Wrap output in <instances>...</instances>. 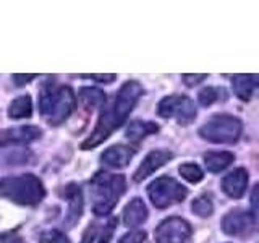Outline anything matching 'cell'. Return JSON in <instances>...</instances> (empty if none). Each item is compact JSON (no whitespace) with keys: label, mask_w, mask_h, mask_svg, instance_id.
<instances>
[{"label":"cell","mask_w":259,"mask_h":243,"mask_svg":"<svg viewBox=\"0 0 259 243\" xmlns=\"http://www.w3.org/2000/svg\"><path fill=\"white\" fill-rule=\"evenodd\" d=\"M141 94H143V88L138 81H126L120 88L117 96L113 97L112 104L101 113L91 136L86 141L81 143V149L86 151L96 148V146H99L101 143L107 140L117 128L123 125L128 115L132 113L133 107L136 105L138 99L141 97Z\"/></svg>","instance_id":"6da1fadb"},{"label":"cell","mask_w":259,"mask_h":243,"mask_svg":"<svg viewBox=\"0 0 259 243\" xmlns=\"http://www.w3.org/2000/svg\"><path fill=\"white\" fill-rule=\"evenodd\" d=\"M126 182L123 175L99 172L89 182L93 198V211L96 216H105L115 208L120 196L125 193Z\"/></svg>","instance_id":"7a4b0ae2"},{"label":"cell","mask_w":259,"mask_h":243,"mask_svg":"<svg viewBox=\"0 0 259 243\" xmlns=\"http://www.w3.org/2000/svg\"><path fill=\"white\" fill-rule=\"evenodd\" d=\"M76 105L75 94L68 86L46 85L39 96V110L51 125H60Z\"/></svg>","instance_id":"3957f363"},{"label":"cell","mask_w":259,"mask_h":243,"mask_svg":"<svg viewBox=\"0 0 259 243\" xmlns=\"http://www.w3.org/2000/svg\"><path fill=\"white\" fill-rule=\"evenodd\" d=\"M0 194L16 205L36 206L46 196L42 182L32 174L5 177L0 180Z\"/></svg>","instance_id":"277c9868"},{"label":"cell","mask_w":259,"mask_h":243,"mask_svg":"<svg viewBox=\"0 0 259 243\" xmlns=\"http://www.w3.org/2000/svg\"><path fill=\"white\" fill-rule=\"evenodd\" d=\"M243 125L237 117L214 115L199 128V135L204 140L217 144H232L238 141Z\"/></svg>","instance_id":"5b68a950"},{"label":"cell","mask_w":259,"mask_h":243,"mask_svg":"<svg viewBox=\"0 0 259 243\" xmlns=\"http://www.w3.org/2000/svg\"><path fill=\"white\" fill-rule=\"evenodd\" d=\"M148 194L154 206L159 209H164V208L175 205V202L183 201L186 198V194H188V190L177 180H174V178L160 177V178H156V180L148 186Z\"/></svg>","instance_id":"8992f818"},{"label":"cell","mask_w":259,"mask_h":243,"mask_svg":"<svg viewBox=\"0 0 259 243\" xmlns=\"http://www.w3.org/2000/svg\"><path fill=\"white\" fill-rule=\"evenodd\" d=\"M162 118H175L180 125H190L196 118V107L188 96H167L157 105Z\"/></svg>","instance_id":"52a82bcc"},{"label":"cell","mask_w":259,"mask_h":243,"mask_svg":"<svg viewBox=\"0 0 259 243\" xmlns=\"http://www.w3.org/2000/svg\"><path fill=\"white\" fill-rule=\"evenodd\" d=\"M193 233L190 222L182 217H168L160 222L154 232L156 243H185L188 241Z\"/></svg>","instance_id":"ba28073f"},{"label":"cell","mask_w":259,"mask_h":243,"mask_svg":"<svg viewBox=\"0 0 259 243\" xmlns=\"http://www.w3.org/2000/svg\"><path fill=\"white\" fill-rule=\"evenodd\" d=\"M256 217L245 211L235 209L222 219V230L232 237H245L254 230Z\"/></svg>","instance_id":"9c48e42d"},{"label":"cell","mask_w":259,"mask_h":243,"mask_svg":"<svg viewBox=\"0 0 259 243\" xmlns=\"http://www.w3.org/2000/svg\"><path fill=\"white\" fill-rule=\"evenodd\" d=\"M174 157V154L167 151V149H157V151H151L148 156L144 157V160L141 162V166L136 169V172L133 175L135 182H143L144 178H148L149 175H152L157 169H160L162 166L168 162Z\"/></svg>","instance_id":"30bf717a"},{"label":"cell","mask_w":259,"mask_h":243,"mask_svg":"<svg viewBox=\"0 0 259 243\" xmlns=\"http://www.w3.org/2000/svg\"><path fill=\"white\" fill-rule=\"evenodd\" d=\"M62 194L65 196V199H68V213L63 219V224L71 229L75 225L81 214H83V194H81V190L76 183H70L63 188Z\"/></svg>","instance_id":"8fae6325"},{"label":"cell","mask_w":259,"mask_h":243,"mask_svg":"<svg viewBox=\"0 0 259 243\" xmlns=\"http://www.w3.org/2000/svg\"><path fill=\"white\" fill-rule=\"evenodd\" d=\"M42 130L37 127H16L0 132V144H28L40 138Z\"/></svg>","instance_id":"7c38bea8"},{"label":"cell","mask_w":259,"mask_h":243,"mask_svg":"<svg viewBox=\"0 0 259 243\" xmlns=\"http://www.w3.org/2000/svg\"><path fill=\"white\" fill-rule=\"evenodd\" d=\"M248 186V172L245 169H235L233 172L227 174L222 180V190L227 196L238 199L246 191Z\"/></svg>","instance_id":"4fadbf2b"},{"label":"cell","mask_w":259,"mask_h":243,"mask_svg":"<svg viewBox=\"0 0 259 243\" xmlns=\"http://www.w3.org/2000/svg\"><path fill=\"white\" fill-rule=\"evenodd\" d=\"M135 151L130 149L128 146H110L109 149H105L101 156L102 164L113 167V169H123L128 166V162L132 160Z\"/></svg>","instance_id":"5bb4252c"},{"label":"cell","mask_w":259,"mask_h":243,"mask_svg":"<svg viewBox=\"0 0 259 243\" xmlns=\"http://www.w3.org/2000/svg\"><path fill=\"white\" fill-rule=\"evenodd\" d=\"M148 219V208L141 198H133L123 209V222L126 227H138Z\"/></svg>","instance_id":"9a60e30c"},{"label":"cell","mask_w":259,"mask_h":243,"mask_svg":"<svg viewBox=\"0 0 259 243\" xmlns=\"http://www.w3.org/2000/svg\"><path fill=\"white\" fill-rule=\"evenodd\" d=\"M232 86L237 97L241 101H249L257 86V75H233Z\"/></svg>","instance_id":"2e32d148"},{"label":"cell","mask_w":259,"mask_h":243,"mask_svg":"<svg viewBox=\"0 0 259 243\" xmlns=\"http://www.w3.org/2000/svg\"><path fill=\"white\" fill-rule=\"evenodd\" d=\"M159 127L154 124V122H143V120H135L128 125L126 128V138L130 141H141L143 138H146L148 135L157 133Z\"/></svg>","instance_id":"e0dca14e"},{"label":"cell","mask_w":259,"mask_h":243,"mask_svg":"<svg viewBox=\"0 0 259 243\" xmlns=\"http://www.w3.org/2000/svg\"><path fill=\"white\" fill-rule=\"evenodd\" d=\"M235 156L229 151H221V152H207L204 154V164L209 172H221V170L227 169L232 162Z\"/></svg>","instance_id":"ac0fdd59"},{"label":"cell","mask_w":259,"mask_h":243,"mask_svg":"<svg viewBox=\"0 0 259 243\" xmlns=\"http://www.w3.org/2000/svg\"><path fill=\"white\" fill-rule=\"evenodd\" d=\"M32 115V102L28 94L16 97L8 105V117L10 118H29Z\"/></svg>","instance_id":"d6986e66"},{"label":"cell","mask_w":259,"mask_h":243,"mask_svg":"<svg viewBox=\"0 0 259 243\" xmlns=\"http://www.w3.org/2000/svg\"><path fill=\"white\" fill-rule=\"evenodd\" d=\"M79 101L83 102L84 107H101L102 104H105V94L101 91V89L96 88H84L79 91Z\"/></svg>","instance_id":"ffe728a7"},{"label":"cell","mask_w":259,"mask_h":243,"mask_svg":"<svg viewBox=\"0 0 259 243\" xmlns=\"http://www.w3.org/2000/svg\"><path fill=\"white\" fill-rule=\"evenodd\" d=\"M178 172H180V175L185 178L186 182L190 183H198L202 180V170L196 166V164H182L180 167H178Z\"/></svg>","instance_id":"44dd1931"},{"label":"cell","mask_w":259,"mask_h":243,"mask_svg":"<svg viewBox=\"0 0 259 243\" xmlns=\"http://www.w3.org/2000/svg\"><path fill=\"white\" fill-rule=\"evenodd\" d=\"M191 209L194 214H198L199 217H209L212 214L214 206H212V201H210L209 196H199L193 201Z\"/></svg>","instance_id":"7402d4cb"},{"label":"cell","mask_w":259,"mask_h":243,"mask_svg":"<svg viewBox=\"0 0 259 243\" xmlns=\"http://www.w3.org/2000/svg\"><path fill=\"white\" fill-rule=\"evenodd\" d=\"M222 91L217 88H204L202 91L198 94V99H199V104L207 107V105L214 104L215 101H219V97H221Z\"/></svg>","instance_id":"603a6c76"},{"label":"cell","mask_w":259,"mask_h":243,"mask_svg":"<svg viewBox=\"0 0 259 243\" xmlns=\"http://www.w3.org/2000/svg\"><path fill=\"white\" fill-rule=\"evenodd\" d=\"M39 243H70L68 238L59 230H49L40 235Z\"/></svg>","instance_id":"cb8c5ba5"},{"label":"cell","mask_w":259,"mask_h":243,"mask_svg":"<svg viewBox=\"0 0 259 243\" xmlns=\"http://www.w3.org/2000/svg\"><path fill=\"white\" fill-rule=\"evenodd\" d=\"M144 240H146V232H143V230H133V232L125 233L123 237L120 238L118 243H144Z\"/></svg>","instance_id":"d4e9b609"},{"label":"cell","mask_w":259,"mask_h":243,"mask_svg":"<svg viewBox=\"0 0 259 243\" xmlns=\"http://www.w3.org/2000/svg\"><path fill=\"white\" fill-rule=\"evenodd\" d=\"M206 78H207V75H183L182 76L183 83L188 86V88H193V86L199 85L201 81H204Z\"/></svg>","instance_id":"484cf974"},{"label":"cell","mask_w":259,"mask_h":243,"mask_svg":"<svg viewBox=\"0 0 259 243\" xmlns=\"http://www.w3.org/2000/svg\"><path fill=\"white\" fill-rule=\"evenodd\" d=\"M117 221L115 219H110V222L104 227V233H102V238L99 243H109L110 241V237H112V233H113V227H115Z\"/></svg>","instance_id":"4316f807"},{"label":"cell","mask_w":259,"mask_h":243,"mask_svg":"<svg viewBox=\"0 0 259 243\" xmlns=\"http://www.w3.org/2000/svg\"><path fill=\"white\" fill-rule=\"evenodd\" d=\"M83 78L99 81V83H110V81L115 79V75H83Z\"/></svg>","instance_id":"83f0119b"},{"label":"cell","mask_w":259,"mask_h":243,"mask_svg":"<svg viewBox=\"0 0 259 243\" xmlns=\"http://www.w3.org/2000/svg\"><path fill=\"white\" fill-rule=\"evenodd\" d=\"M34 78H36V75H13V81L16 83V86H24Z\"/></svg>","instance_id":"f1b7e54d"},{"label":"cell","mask_w":259,"mask_h":243,"mask_svg":"<svg viewBox=\"0 0 259 243\" xmlns=\"http://www.w3.org/2000/svg\"><path fill=\"white\" fill-rule=\"evenodd\" d=\"M2 243H24V240L15 233H8L2 237Z\"/></svg>","instance_id":"f546056e"}]
</instances>
